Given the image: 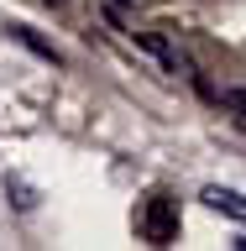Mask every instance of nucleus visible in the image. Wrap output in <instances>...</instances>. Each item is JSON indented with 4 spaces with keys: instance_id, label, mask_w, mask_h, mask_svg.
<instances>
[{
    "instance_id": "nucleus-5",
    "label": "nucleus",
    "mask_w": 246,
    "mask_h": 251,
    "mask_svg": "<svg viewBox=\"0 0 246 251\" xmlns=\"http://www.w3.org/2000/svg\"><path fill=\"white\" fill-rule=\"evenodd\" d=\"M47 5H53V11H58V5H63V0H47Z\"/></svg>"
},
{
    "instance_id": "nucleus-1",
    "label": "nucleus",
    "mask_w": 246,
    "mask_h": 251,
    "mask_svg": "<svg viewBox=\"0 0 246 251\" xmlns=\"http://www.w3.org/2000/svg\"><path fill=\"white\" fill-rule=\"evenodd\" d=\"M137 230H141V241H152V246L178 241V204H173L168 194H152V199L141 204V215H137Z\"/></svg>"
},
{
    "instance_id": "nucleus-2",
    "label": "nucleus",
    "mask_w": 246,
    "mask_h": 251,
    "mask_svg": "<svg viewBox=\"0 0 246 251\" xmlns=\"http://www.w3.org/2000/svg\"><path fill=\"white\" fill-rule=\"evenodd\" d=\"M210 209H220V215H236V220H246V194H236V188H220V183H210L199 194Z\"/></svg>"
},
{
    "instance_id": "nucleus-6",
    "label": "nucleus",
    "mask_w": 246,
    "mask_h": 251,
    "mask_svg": "<svg viewBox=\"0 0 246 251\" xmlns=\"http://www.w3.org/2000/svg\"><path fill=\"white\" fill-rule=\"evenodd\" d=\"M236 246H241V251H246V241H236Z\"/></svg>"
},
{
    "instance_id": "nucleus-4",
    "label": "nucleus",
    "mask_w": 246,
    "mask_h": 251,
    "mask_svg": "<svg viewBox=\"0 0 246 251\" xmlns=\"http://www.w3.org/2000/svg\"><path fill=\"white\" fill-rule=\"evenodd\" d=\"M11 194H16V204H21V209H31V204H37V194H31L27 183H11Z\"/></svg>"
},
{
    "instance_id": "nucleus-3",
    "label": "nucleus",
    "mask_w": 246,
    "mask_h": 251,
    "mask_svg": "<svg viewBox=\"0 0 246 251\" xmlns=\"http://www.w3.org/2000/svg\"><path fill=\"white\" fill-rule=\"evenodd\" d=\"M11 37H16V42H21V47H31L37 58L58 63V52H53V42H42V37H37V31H31V26H11Z\"/></svg>"
}]
</instances>
